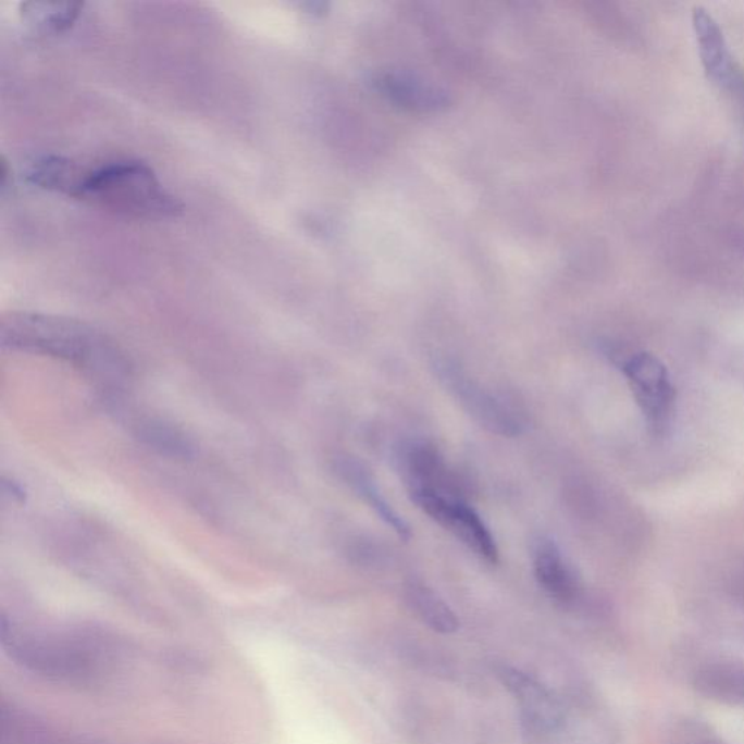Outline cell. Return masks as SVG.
Masks as SVG:
<instances>
[{"label":"cell","mask_w":744,"mask_h":744,"mask_svg":"<svg viewBox=\"0 0 744 744\" xmlns=\"http://www.w3.org/2000/svg\"><path fill=\"white\" fill-rule=\"evenodd\" d=\"M3 488H5V491L8 488V491L11 493V496H14L15 499L24 500L25 493L23 488H21L20 484L8 482V480H5V482H3Z\"/></svg>","instance_id":"15"},{"label":"cell","mask_w":744,"mask_h":744,"mask_svg":"<svg viewBox=\"0 0 744 744\" xmlns=\"http://www.w3.org/2000/svg\"><path fill=\"white\" fill-rule=\"evenodd\" d=\"M409 496L423 513L434 519L444 530L451 532L475 556L491 565L499 561V549L492 532L479 513L461 497L435 492H410Z\"/></svg>","instance_id":"4"},{"label":"cell","mask_w":744,"mask_h":744,"mask_svg":"<svg viewBox=\"0 0 744 744\" xmlns=\"http://www.w3.org/2000/svg\"><path fill=\"white\" fill-rule=\"evenodd\" d=\"M335 471L340 480H344L346 486L354 493H357V495L361 497V499L365 501V504H368V506H370L388 526L393 528V531H395L401 540L410 538V528L408 523H406L405 519L392 508V505L388 504L386 497L380 492L377 483H375V479L372 478L370 470H368L362 462L355 460V458L342 457L339 460H336Z\"/></svg>","instance_id":"9"},{"label":"cell","mask_w":744,"mask_h":744,"mask_svg":"<svg viewBox=\"0 0 744 744\" xmlns=\"http://www.w3.org/2000/svg\"><path fill=\"white\" fill-rule=\"evenodd\" d=\"M0 342L5 348L75 363L99 379H121L128 370L114 342L88 324L58 315L8 314L0 322Z\"/></svg>","instance_id":"1"},{"label":"cell","mask_w":744,"mask_h":744,"mask_svg":"<svg viewBox=\"0 0 744 744\" xmlns=\"http://www.w3.org/2000/svg\"><path fill=\"white\" fill-rule=\"evenodd\" d=\"M500 681L510 694L521 704L523 712L530 720L543 727H557L561 721V708L558 700L535 679L521 670L504 666L497 670Z\"/></svg>","instance_id":"10"},{"label":"cell","mask_w":744,"mask_h":744,"mask_svg":"<svg viewBox=\"0 0 744 744\" xmlns=\"http://www.w3.org/2000/svg\"><path fill=\"white\" fill-rule=\"evenodd\" d=\"M396 469L410 492H435L461 497L451 470L434 445L409 439L396 448Z\"/></svg>","instance_id":"7"},{"label":"cell","mask_w":744,"mask_h":744,"mask_svg":"<svg viewBox=\"0 0 744 744\" xmlns=\"http://www.w3.org/2000/svg\"><path fill=\"white\" fill-rule=\"evenodd\" d=\"M434 367L439 382L480 426L504 438L522 434L521 413L508 400L474 382L456 362L438 361Z\"/></svg>","instance_id":"3"},{"label":"cell","mask_w":744,"mask_h":744,"mask_svg":"<svg viewBox=\"0 0 744 744\" xmlns=\"http://www.w3.org/2000/svg\"><path fill=\"white\" fill-rule=\"evenodd\" d=\"M374 84L384 95L405 107L436 110L447 103V98L443 94L406 77L387 75L377 77Z\"/></svg>","instance_id":"13"},{"label":"cell","mask_w":744,"mask_h":744,"mask_svg":"<svg viewBox=\"0 0 744 744\" xmlns=\"http://www.w3.org/2000/svg\"><path fill=\"white\" fill-rule=\"evenodd\" d=\"M75 198L132 219H173L184 210L176 197L163 188L154 172L140 162H115L85 169Z\"/></svg>","instance_id":"2"},{"label":"cell","mask_w":744,"mask_h":744,"mask_svg":"<svg viewBox=\"0 0 744 744\" xmlns=\"http://www.w3.org/2000/svg\"><path fill=\"white\" fill-rule=\"evenodd\" d=\"M405 598L414 616L436 633L452 634L460 627L449 605L426 583L409 582L405 587Z\"/></svg>","instance_id":"11"},{"label":"cell","mask_w":744,"mask_h":744,"mask_svg":"<svg viewBox=\"0 0 744 744\" xmlns=\"http://www.w3.org/2000/svg\"><path fill=\"white\" fill-rule=\"evenodd\" d=\"M136 435L146 447L168 458L189 460L196 454L193 441L181 430L158 419H145L136 426Z\"/></svg>","instance_id":"12"},{"label":"cell","mask_w":744,"mask_h":744,"mask_svg":"<svg viewBox=\"0 0 744 744\" xmlns=\"http://www.w3.org/2000/svg\"><path fill=\"white\" fill-rule=\"evenodd\" d=\"M532 561H534L536 581L551 598L560 603H570L576 598L579 591L576 574L553 540L536 541L532 548Z\"/></svg>","instance_id":"8"},{"label":"cell","mask_w":744,"mask_h":744,"mask_svg":"<svg viewBox=\"0 0 744 744\" xmlns=\"http://www.w3.org/2000/svg\"><path fill=\"white\" fill-rule=\"evenodd\" d=\"M622 371L646 418L650 434H668L672 425L677 393L664 363L650 354H637L627 359Z\"/></svg>","instance_id":"5"},{"label":"cell","mask_w":744,"mask_h":744,"mask_svg":"<svg viewBox=\"0 0 744 744\" xmlns=\"http://www.w3.org/2000/svg\"><path fill=\"white\" fill-rule=\"evenodd\" d=\"M696 46L705 75L718 88L739 92L744 90V72L731 51L724 33L716 18L705 8L695 7L692 12Z\"/></svg>","instance_id":"6"},{"label":"cell","mask_w":744,"mask_h":744,"mask_svg":"<svg viewBox=\"0 0 744 744\" xmlns=\"http://www.w3.org/2000/svg\"><path fill=\"white\" fill-rule=\"evenodd\" d=\"M82 8L80 3L27 2L21 14L38 32L62 33L75 24Z\"/></svg>","instance_id":"14"}]
</instances>
